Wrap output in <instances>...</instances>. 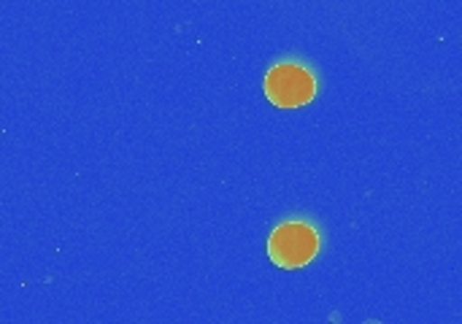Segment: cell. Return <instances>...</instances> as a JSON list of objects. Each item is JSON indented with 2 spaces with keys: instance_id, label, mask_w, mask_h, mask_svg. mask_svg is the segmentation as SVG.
Instances as JSON below:
<instances>
[{
  "instance_id": "cell-2",
  "label": "cell",
  "mask_w": 462,
  "mask_h": 324,
  "mask_svg": "<svg viewBox=\"0 0 462 324\" xmlns=\"http://www.w3.org/2000/svg\"><path fill=\"white\" fill-rule=\"evenodd\" d=\"M265 95L279 108H298L317 95V79L300 62H276L265 73Z\"/></svg>"
},
{
  "instance_id": "cell-1",
  "label": "cell",
  "mask_w": 462,
  "mask_h": 324,
  "mask_svg": "<svg viewBox=\"0 0 462 324\" xmlns=\"http://www.w3.org/2000/svg\"><path fill=\"white\" fill-rule=\"evenodd\" d=\"M319 255V233L300 219L282 222L268 238V257L276 268L295 271Z\"/></svg>"
}]
</instances>
